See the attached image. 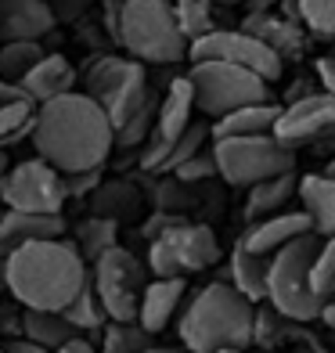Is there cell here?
Masks as SVG:
<instances>
[{
	"instance_id": "cell-19",
	"label": "cell",
	"mask_w": 335,
	"mask_h": 353,
	"mask_svg": "<svg viewBox=\"0 0 335 353\" xmlns=\"http://www.w3.org/2000/svg\"><path fill=\"white\" fill-rule=\"evenodd\" d=\"M22 94L29 101H33L37 108L54 101V98H65V94H72L76 87V69L72 61L65 54H43L33 69H29V76L22 79Z\"/></svg>"
},
{
	"instance_id": "cell-31",
	"label": "cell",
	"mask_w": 335,
	"mask_h": 353,
	"mask_svg": "<svg viewBox=\"0 0 335 353\" xmlns=\"http://www.w3.org/2000/svg\"><path fill=\"white\" fill-rule=\"evenodd\" d=\"M205 141H210V123H191L187 130L173 141V148L166 152L163 166H159V176H163V173H177L191 155H199L205 148Z\"/></svg>"
},
{
	"instance_id": "cell-12",
	"label": "cell",
	"mask_w": 335,
	"mask_h": 353,
	"mask_svg": "<svg viewBox=\"0 0 335 353\" xmlns=\"http://www.w3.org/2000/svg\"><path fill=\"white\" fill-rule=\"evenodd\" d=\"M187 58L191 61H223V65L245 69L252 76H260L267 87L274 79H281V72H285V61L274 51H267L256 37L242 33V29H213V33H205L202 40L187 47Z\"/></svg>"
},
{
	"instance_id": "cell-32",
	"label": "cell",
	"mask_w": 335,
	"mask_h": 353,
	"mask_svg": "<svg viewBox=\"0 0 335 353\" xmlns=\"http://www.w3.org/2000/svg\"><path fill=\"white\" fill-rule=\"evenodd\" d=\"M33 119H37V105L29 101L0 108V152H8L11 144H19L22 137L33 134Z\"/></svg>"
},
{
	"instance_id": "cell-25",
	"label": "cell",
	"mask_w": 335,
	"mask_h": 353,
	"mask_svg": "<svg viewBox=\"0 0 335 353\" xmlns=\"http://www.w3.org/2000/svg\"><path fill=\"white\" fill-rule=\"evenodd\" d=\"M119 223H112L105 216H87L83 223L76 228V238H72V249L79 252V260H83L87 267L98 260V256H105L108 249L119 245Z\"/></svg>"
},
{
	"instance_id": "cell-43",
	"label": "cell",
	"mask_w": 335,
	"mask_h": 353,
	"mask_svg": "<svg viewBox=\"0 0 335 353\" xmlns=\"http://www.w3.org/2000/svg\"><path fill=\"white\" fill-rule=\"evenodd\" d=\"M321 321H325V325L335 332V303H325V310H321Z\"/></svg>"
},
{
	"instance_id": "cell-5",
	"label": "cell",
	"mask_w": 335,
	"mask_h": 353,
	"mask_svg": "<svg viewBox=\"0 0 335 353\" xmlns=\"http://www.w3.org/2000/svg\"><path fill=\"white\" fill-rule=\"evenodd\" d=\"M321 245L317 234H303L285 249H278L267 263V307L281 321H317L325 310V299L310 288V263Z\"/></svg>"
},
{
	"instance_id": "cell-34",
	"label": "cell",
	"mask_w": 335,
	"mask_h": 353,
	"mask_svg": "<svg viewBox=\"0 0 335 353\" xmlns=\"http://www.w3.org/2000/svg\"><path fill=\"white\" fill-rule=\"evenodd\" d=\"M310 288H314V296L332 303V296H335V238H321V245H317V252H314Z\"/></svg>"
},
{
	"instance_id": "cell-8",
	"label": "cell",
	"mask_w": 335,
	"mask_h": 353,
	"mask_svg": "<svg viewBox=\"0 0 335 353\" xmlns=\"http://www.w3.org/2000/svg\"><path fill=\"white\" fill-rule=\"evenodd\" d=\"M220 260V242L205 223L177 220L148 242V270L155 278H187Z\"/></svg>"
},
{
	"instance_id": "cell-18",
	"label": "cell",
	"mask_w": 335,
	"mask_h": 353,
	"mask_svg": "<svg viewBox=\"0 0 335 353\" xmlns=\"http://www.w3.org/2000/svg\"><path fill=\"white\" fill-rule=\"evenodd\" d=\"M184 296H187L184 278H155V281H148L145 292H141V303H137V325L155 339V335L177 317Z\"/></svg>"
},
{
	"instance_id": "cell-36",
	"label": "cell",
	"mask_w": 335,
	"mask_h": 353,
	"mask_svg": "<svg viewBox=\"0 0 335 353\" xmlns=\"http://www.w3.org/2000/svg\"><path fill=\"white\" fill-rule=\"evenodd\" d=\"M181 184H199V181H216V159H213V148H202L199 155H191L187 163L173 173Z\"/></svg>"
},
{
	"instance_id": "cell-9",
	"label": "cell",
	"mask_w": 335,
	"mask_h": 353,
	"mask_svg": "<svg viewBox=\"0 0 335 353\" xmlns=\"http://www.w3.org/2000/svg\"><path fill=\"white\" fill-rule=\"evenodd\" d=\"M216 176L231 188H256L270 176L296 173V152L281 148L274 137H231L213 141Z\"/></svg>"
},
{
	"instance_id": "cell-42",
	"label": "cell",
	"mask_w": 335,
	"mask_h": 353,
	"mask_svg": "<svg viewBox=\"0 0 335 353\" xmlns=\"http://www.w3.org/2000/svg\"><path fill=\"white\" fill-rule=\"evenodd\" d=\"M58 353H98V346H94L90 339H83V335H76L72 343H65Z\"/></svg>"
},
{
	"instance_id": "cell-28",
	"label": "cell",
	"mask_w": 335,
	"mask_h": 353,
	"mask_svg": "<svg viewBox=\"0 0 335 353\" xmlns=\"http://www.w3.org/2000/svg\"><path fill=\"white\" fill-rule=\"evenodd\" d=\"M170 4H173V19H177V29H181L187 47L216 29L213 26V0H170Z\"/></svg>"
},
{
	"instance_id": "cell-13",
	"label": "cell",
	"mask_w": 335,
	"mask_h": 353,
	"mask_svg": "<svg viewBox=\"0 0 335 353\" xmlns=\"http://www.w3.org/2000/svg\"><path fill=\"white\" fill-rule=\"evenodd\" d=\"M332 134H335V98H328V94H310V98L285 105L274 130H270V137L289 152H296L299 144L325 141Z\"/></svg>"
},
{
	"instance_id": "cell-2",
	"label": "cell",
	"mask_w": 335,
	"mask_h": 353,
	"mask_svg": "<svg viewBox=\"0 0 335 353\" xmlns=\"http://www.w3.org/2000/svg\"><path fill=\"white\" fill-rule=\"evenodd\" d=\"M87 278L90 267L79 260V252L65 238L22 245L4 260V292L22 310L61 314L72 303V296L87 285Z\"/></svg>"
},
{
	"instance_id": "cell-39",
	"label": "cell",
	"mask_w": 335,
	"mask_h": 353,
	"mask_svg": "<svg viewBox=\"0 0 335 353\" xmlns=\"http://www.w3.org/2000/svg\"><path fill=\"white\" fill-rule=\"evenodd\" d=\"M317 79H321V87L328 98H335V54H325V58H317V65H314Z\"/></svg>"
},
{
	"instance_id": "cell-29",
	"label": "cell",
	"mask_w": 335,
	"mask_h": 353,
	"mask_svg": "<svg viewBox=\"0 0 335 353\" xmlns=\"http://www.w3.org/2000/svg\"><path fill=\"white\" fill-rule=\"evenodd\" d=\"M90 199H94V216H105L112 223H119L123 216H130L137 210V191L126 184V181L101 184Z\"/></svg>"
},
{
	"instance_id": "cell-48",
	"label": "cell",
	"mask_w": 335,
	"mask_h": 353,
	"mask_svg": "<svg viewBox=\"0 0 335 353\" xmlns=\"http://www.w3.org/2000/svg\"><path fill=\"white\" fill-rule=\"evenodd\" d=\"M220 353H242V350H220Z\"/></svg>"
},
{
	"instance_id": "cell-15",
	"label": "cell",
	"mask_w": 335,
	"mask_h": 353,
	"mask_svg": "<svg viewBox=\"0 0 335 353\" xmlns=\"http://www.w3.org/2000/svg\"><path fill=\"white\" fill-rule=\"evenodd\" d=\"M242 33L256 37L267 51H274L281 61L289 58H303V51H307V29H303L299 22L285 19V14L278 11H256V14H245L242 22Z\"/></svg>"
},
{
	"instance_id": "cell-46",
	"label": "cell",
	"mask_w": 335,
	"mask_h": 353,
	"mask_svg": "<svg viewBox=\"0 0 335 353\" xmlns=\"http://www.w3.org/2000/svg\"><path fill=\"white\" fill-rule=\"evenodd\" d=\"M325 176H328V181H335V159H332V163L325 166Z\"/></svg>"
},
{
	"instance_id": "cell-1",
	"label": "cell",
	"mask_w": 335,
	"mask_h": 353,
	"mask_svg": "<svg viewBox=\"0 0 335 353\" xmlns=\"http://www.w3.org/2000/svg\"><path fill=\"white\" fill-rule=\"evenodd\" d=\"M29 141L40 152L37 159L54 166L61 176L101 170L112 148H116V134H112V123L105 119V112L87 94H76V90L37 108Z\"/></svg>"
},
{
	"instance_id": "cell-47",
	"label": "cell",
	"mask_w": 335,
	"mask_h": 353,
	"mask_svg": "<svg viewBox=\"0 0 335 353\" xmlns=\"http://www.w3.org/2000/svg\"><path fill=\"white\" fill-rule=\"evenodd\" d=\"M0 296H4V260H0Z\"/></svg>"
},
{
	"instance_id": "cell-24",
	"label": "cell",
	"mask_w": 335,
	"mask_h": 353,
	"mask_svg": "<svg viewBox=\"0 0 335 353\" xmlns=\"http://www.w3.org/2000/svg\"><path fill=\"white\" fill-rule=\"evenodd\" d=\"M19 339L33 343L47 353H58L65 343L76 339V332L65 325L61 314H43V310H22V335Z\"/></svg>"
},
{
	"instance_id": "cell-45",
	"label": "cell",
	"mask_w": 335,
	"mask_h": 353,
	"mask_svg": "<svg viewBox=\"0 0 335 353\" xmlns=\"http://www.w3.org/2000/svg\"><path fill=\"white\" fill-rule=\"evenodd\" d=\"M11 170V163H8V152H0V181H4V173Z\"/></svg>"
},
{
	"instance_id": "cell-16",
	"label": "cell",
	"mask_w": 335,
	"mask_h": 353,
	"mask_svg": "<svg viewBox=\"0 0 335 353\" xmlns=\"http://www.w3.org/2000/svg\"><path fill=\"white\" fill-rule=\"evenodd\" d=\"M303 234H314L310 220L303 216L299 210H285L278 216L249 223L245 234L238 238V245H242L245 252H252V256H274L278 249H285L289 242H296V238H303Z\"/></svg>"
},
{
	"instance_id": "cell-6",
	"label": "cell",
	"mask_w": 335,
	"mask_h": 353,
	"mask_svg": "<svg viewBox=\"0 0 335 353\" xmlns=\"http://www.w3.org/2000/svg\"><path fill=\"white\" fill-rule=\"evenodd\" d=\"M83 94L105 112L116 134L152 101L148 69L119 54H98L83 72Z\"/></svg>"
},
{
	"instance_id": "cell-21",
	"label": "cell",
	"mask_w": 335,
	"mask_h": 353,
	"mask_svg": "<svg viewBox=\"0 0 335 353\" xmlns=\"http://www.w3.org/2000/svg\"><path fill=\"white\" fill-rule=\"evenodd\" d=\"M278 116H281V105H274V101L238 108V112H231V116H223V119L210 123V137H213V141H231V137H270Z\"/></svg>"
},
{
	"instance_id": "cell-14",
	"label": "cell",
	"mask_w": 335,
	"mask_h": 353,
	"mask_svg": "<svg viewBox=\"0 0 335 353\" xmlns=\"http://www.w3.org/2000/svg\"><path fill=\"white\" fill-rule=\"evenodd\" d=\"M54 26L47 0H0V43H40Z\"/></svg>"
},
{
	"instance_id": "cell-33",
	"label": "cell",
	"mask_w": 335,
	"mask_h": 353,
	"mask_svg": "<svg viewBox=\"0 0 335 353\" xmlns=\"http://www.w3.org/2000/svg\"><path fill=\"white\" fill-rule=\"evenodd\" d=\"M299 26L317 40L335 37V0H296Z\"/></svg>"
},
{
	"instance_id": "cell-17",
	"label": "cell",
	"mask_w": 335,
	"mask_h": 353,
	"mask_svg": "<svg viewBox=\"0 0 335 353\" xmlns=\"http://www.w3.org/2000/svg\"><path fill=\"white\" fill-rule=\"evenodd\" d=\"M65 234V216H33V213H14L0 210V260L33 242H54Z\"/></svg>"
},
{
	"instance_id": "cell-27",
	"label": "cell",
	"mask_w": 335,
	"mask_h": 353,
	"mask_svg": "<svg viewBox=\"0 0 335 353\" xmlns=\"http://www.w3.org/2000/svg\"><path fill=\"white\" fill-rule=\"evenodd\" d=\"M155 339L137 321H108L101 328V353H152Z\"/></svg>"
},
{
	"instance_id": "cell-26",
	"label": "cell",
	"mask_w": 335,
	"mask_h": 353,
	"mask_svg": "<svg viewBox=\"0 0 335 353\" xmlns=\"http://www.w3.org/2000/svg\"><path fill=\"white\" fill-rule=\"evenodd\" d=\"M61 317H65V325H69L76 335H83V339H87L90 332H101V328L108 325L101 303H98V296H94V288H90V278H87V285L72 296L69 307L61 310Z\"/></svg>"
},
{
	"instance_id": "cell-49",
	"label": "cell",
	"mask_w": 335,
	"mask_h": 353,
	"mask_svg": "<svg viewBox=\"0 0 335 353\" xmlns=\"http://www.w3.org/2000/svg\"><path fill=\"white\" fill-rule=\"evenodd\" d=\"M223 4H234V0H223Z\"/></svg>"
},
{
	"instance_id": "cell-40",
	"label": "cell",
	"mask_w": 335,
	"mask_h": 353,
	"mask_svg": "<svg viewBox=\"0 0 335 353\" xmlns=\"http://www.w3.org/2000/svg\"><path fill=\"white\" fill-rule=\"evenodd\" d=\"M19 101H29L26 94H22V87L0 76V108H8V105H19ZM29 105H33V101H29Z\"/></svg>"
},
{
	"instance_id": "cell-44",
	"label": "cell",
	"mask_w": 335,
	"mask_h": 353,
	"mask_svg": "<svg viewBox=\"0 0 335 353\" xmlns=\"http://www.w3.org/2000/svg\"><path fill=\"white\" fill-rule=\"evenodd\" d=\"M152 353H191V350H184V346H177V350H170V346H152Z\"/></svg>"
},
{
	"instance_id": "cell-3",
	"label": "cell",
	"mask_w": 335,
	"mask_h": 353,
	"mask_svg": "<svg viewBox=\"0 0 335 353\" xmlns=\"http://www.w3.org/2000/svg\"><path fill=\"white\" fill-rule=\"evenodd\" d=\"M256 307L242 299L227 281H213L187 299L177 321V335L191 353H220V350H249Z\"/></svg>"
},
{
	"instance_id": "cell-11",
	"label": "cell",
	"mask_w": 335,
	"mask_h": 353,
	"mask_svg": "<svg viewBox=\"0 0 335 353\" xmlns=\"http://www.w3.org/2000/svg\"><path fill=\"white\" fill-rule=\"evenodd\" d=\"M0 202L4 210L14 213H33V216H61L65 210V188L61 173L47 166L43 159H26L11 166L0 181Z\"/></svg>"
},
{
	"instance_id": "cell-30",
	"label": "cell",
	"mask_w": 335,
	"mask_h": 353,
	"mask_svg": "<svg viewBox=\"0 0 335 353\" xmlns=\"http://www.w3.org/2000/svg\"><path fill=\"white\" fill-rule=\"evenodd\" d=\"M43 54V43H0V76L11 83H22Z\"/></svg>"
},
{
	"instance_id": "cell-38",
	"label": "cell",
	"mask_w": 335,
	"mask_h": 353,
	"mask_svg": "<svg viewBox=\"0 0 335 353\" xmlns=\"http://www.w3.org/2000/svg\"><path fill=\"white\" fill-rule=\"evenodd\" d=\"M94 4V0H47V8H51V14H54V22H72V19H79L87 8Z\"/></svg>"
},
{
	"instance_id": "cell-23",
	"label": "cell",
	"mask_w": 335,
	"mask_h": 353,
	"mask_svg": "<svg viewBox=\"0 0 335 353\" xmlns=\"http://www.w3.org/2000/svg\"><path fill=\"white\" fill-rule=\"evenodd\" d=\"M296 184L299 176L296 173H281V176H270V181L249 188V199H245V220L256 223L267 216H278L285 213V205L296 199Z\"/></svg>"
},
{
	"instance_id": "cell-37",
	"label": "cell",
	"mask_w": 335,
	"mask_h": 353,
	"mask_svg": "<svg viewBox=\"0 0 335 353\" xmlns=\"http://www.w3.org/2000/svg\"><path fill=\"white\" fill-rule=\"evenodd\" d=\"M61 188H65V202H69V199H90L94 191L101 188V170L65 173V176H61Z\"/></svg>"
},
{
	"instance_id": "cell-4",
	"label": "cell",
	"mask_w": 335,
	"mask_h": 353,
	"mask_svg": "<svg viewBox=\"0 0 335 353\" xmlns=\"http://www.w3.org/2000/svg\"><path fill=\"white\" fill-rule=\"evenodd\" d=\"M112 40L137 65H177L187 58V43L177 29L170 0H126Z\"/></svg>"
},
{
	"instance_id": "cell-35",
	"label": "cell",
	"mask_w": 335,
	"mask_h": 353,
	"mask_svg": "<svg viewBox=\"0 0 335 353\" xmlns=\"http://www.w3.org/2000/svg\"><path fill=\"white\" fill-rule=\"evenodd\" d=\"M155 112H159V94H152V101L137 112V116L123 126V130H116V144L119 148H145L148 144V137H152V130H155Z\"/></svg>"
},
{
	"instance_id": "cell-7",
	"label": "cell",
	"mask_w": 335,
	"mask_h": 353,
	"mask_svg": "<svg viewBox=\"0 0 335 353\" xmlns=\"http://www.w3.org/2000/svg\"><path fill=\"white\" fill-rule=\"evenodd\" d=\"M184 79L191 83L195 108L210 119H223L238 108L270 101V87L260 76L234 69V65H223V61H191Z\"/></svg>"
},
{
	"instance_id": "cell-20",
	"label": "cell",
	"mask_w": 335,
	"mask_h": 353,
	"mask_svg": "<svg viewBox=\"0 0 335 353\" xmlns=\"http://www.w3.org/2000/svg\"><path fill=\"white\" fill-rule=\"evenodd\" d=\"M296 199L303 205V216L310 220V231L317 238H335V181L325 173H307L296 184Z\"/></svg>"
},
{
	"instance_id": "cell-22",
	"label": "cell",
	"mask_w": 335,
	"mask_h": 353,
	"mask_svg": "<svg viewBox=\"0 0 335 353\" xmlns=\"http://www.w3.org/2000/svg\"><path fill=\"white\" fill-rule=\"evenodd\" d=\"M267 263H270V256H252L234 242L231 260H227V285L242 299H249L252 307L267 303Z\"/></svg>"
},
{
	"instance_id": "cell-10",
	"label": "cell",
	"mask_w": 335,
	"mask_h": 353,
	"mask_svg": "<svg viewBox=\"0 0 335 353\" xmlns=\"http://www.w3.org/2000/svg\"><path fill=\"white\" fill-rule=\"evenodd\" d=\"M148 285V267L130 249H108L90 263V288L108 321H137V303Z\"/></svg>"
},
{
	"instance_id": "cell-41",
	"label": "cell",
	"mask_w": 335,
	"mask_h": 353,
	"mask_svg": "<svg viewBox=\"0 0 335 353\" xmlns=\"http://www.w3.org/2000/svg\"><path fill=\"white\" fill-rule=\"evenodd\" d=\"M0 353H47V350H40V346H33V343H26V339H8L4 346H0Z\"/></svg>"
}]
</instances>
